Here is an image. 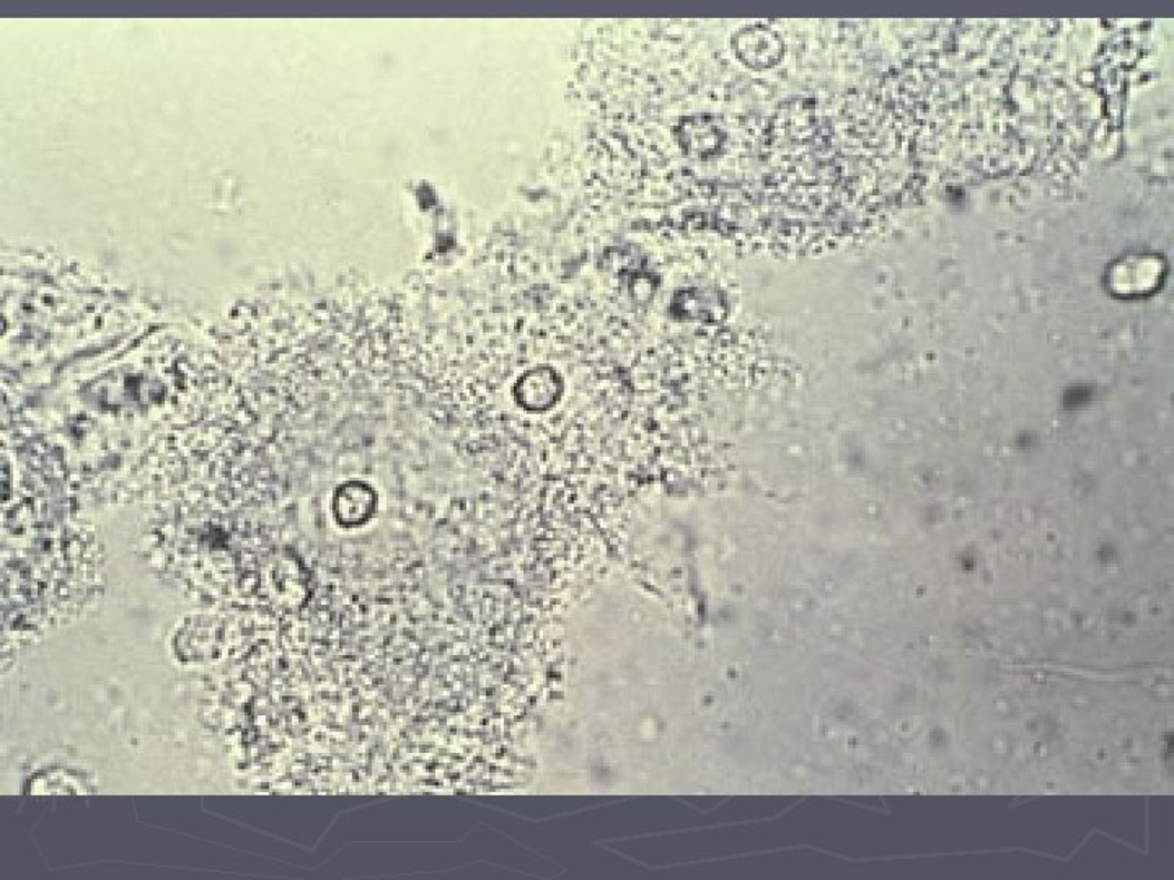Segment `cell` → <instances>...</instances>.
<instances>
[{"label": "cell", "mask_w": 1174, "mask_h": 880, "mask_svg": "<svg viewBox=\"0 0 1174 880\" xmlns=\"http://www.w3.org/2000/svg\"><path fill=\"white\" fill-rule=\"evenodd\" d=\"M736 52L746 65L764 69L782 56V43L770 28L761 25L743 28L735 38Z\"/></svg>", "instance_id": "cell-1"}]
</instances>
